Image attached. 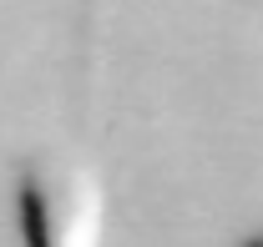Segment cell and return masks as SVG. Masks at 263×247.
Segmentation results:
<instances>
[{
  "label": "cell",
  "mask_w": 263,
  "mask_h": 247,
  "mask_svg": "<svg viewBox=\"0 0 263 247\" xmlns=\"http://www.w3.org/2000/svg\"><path fill=\"white\" fill-rule=\"evenodd\" d=\"M21 247H106V187L76 152L41 147L15 167Z\"/></svg>",
  "instance_id": "obj_1"
},
{
  "label": "cell",
  "mask_w": 263,
  "mask_h": 247,
  "mask_svg": "<svg viewBox=\"0 0 263 247\" xmlns=\"http://www.w3.org/2000/svg\"><path fill=\"white\" fill-rule=\"evenodd\" d=\"M106 15H111V0H91V10H86V40H91V51L101 46V31H106Z\"/></svg>",
  "instance_id": "obj_2"
},
{
  "label": "cell",
  "mask_w": 263,
  "mask_h": 247,
  "mask_svg": "<svg viewBox=\"0 0 263 247\" xmlns=\"http://www.w3.org/2000/svg\"><path fill=\"white\" fill-rule=\"evenodd\" d=\"M238 247H263V222H258V227H253V232H248V237H243Z\"/></svg>",
  "instance_id": "obj_3"
}]
</instances>
